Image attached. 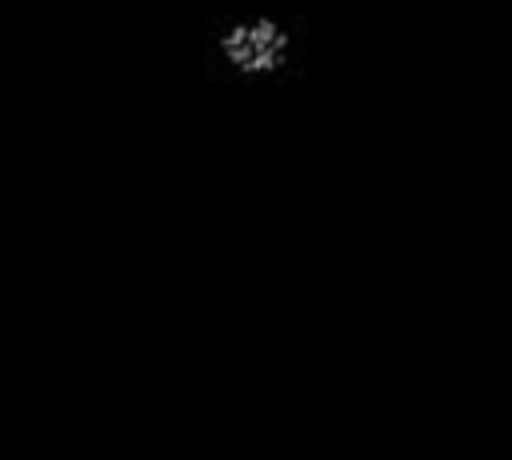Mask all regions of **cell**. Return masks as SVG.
<instances>
[{
    "label": "cell",
    "mask_w": 512,
    "mask_h": 460,
    "mask_svg": "<svg viewBox=\"0 0 512 460\" xmlns=\"http://www.w3.org/2000/svg\"><path fill=\"white\" fill-rule=\"evenodd\" d=\"M304 56V32L296 20L272 8H240L208 28V60L232 84L264 88L280 84Z\"/></svg>",
    "instance_id": "cell-1"
}]
</instances>
